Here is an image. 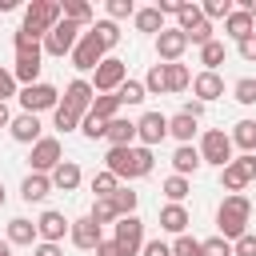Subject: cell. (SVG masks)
Here are the masks:
<instances>
[{"label": "cell", "mask_w": 256, "mask_h": 256, "mask_svg": "<svg viewBox=\"0 0 256 256\" xmlns=\"http://www.w3.org/2000/svg\"><path fill=\"white\" fill-rule=\"evenodd\" d=\"M152 164H156V156H152V148H144V144H132V148H108V156H104V168H108L120 184H124V180H140V176H148Z\"/></svg>", "instance_id": "1"}, {"label": "cell", "mask_w": 256, "mask_h": 256, "mask_svg": "<svg viewBox=\"0 0 256 256\" xmlns=\"http://www.w3.org/2000/svg\"><path fill=\"white\" fill-rule=\"evenodd\" d=\"M248 220H252V200L244 192H228L216 208V236L224 240H240L248 232Z\"/></svg>", "instance_id": "2"}, {"label": "cell", "mask_w": 256, "mask_h": 256, "mask_svg": "<svg viewBox=\"0 0 256 256\" xmlns=\"http://www.w3.org/2000/svg\"><path fill=\"white\" fill-rule=\"evenodd\" d=\"M60 24V0H32L28 8H24V32L28 36H36V40H44L52 28Z\"/></svg>", "instance_id": "3"}, {"label": "cell", "mask_w": 256, "mask_h": 256, "mask_svg": "<svg viewBox=\"0 0 256 256\" xmlns=\"http://www.w3.org/2000/svg\"><path fill=\"white\" fill-rule=\"evenodd\" d=\"M124 80H128V64H124L120 56H104V60L96 64V72H92L88 84H92L96 96H108V92H116Z\"/></svg>", "instance_id": "4"}, {"label": "cell", "mask_w": 256, "mask_h": 256, "mask_svg": "<svg viewBox=\"0 0 256 256\" xmlns=\"http://www.w3.org/2000/svg\"><path fill=\"white\" fill-rule=\"evenodd\" d=\"M16 100H20V108H24V112L40 116V112H52V108L60 104V88H56V84H48V80H40V84L20 88V92H16Z\"/></svg>", "instance_id": "5"}, {"label": "cell", "mask_w": 256, "mask_h": 256, "mask_svg": "<svg viewBox=\"0 0 256 256\" xmlns=\"http://www.w3.org/2000/svg\"><path fill=\"white\" fill-rule=\"evenodd\" d=\"M200 160L204 164H212V168H224V164H232V140H228V132L224 128H208V132H200Z\"/></svg>", "instance_id": "6"}, {"label": "cell", "mask_w": 256, "mask_h": 256, "mask_svg": "<svg viewBox=\"0 0 256 256\" xmlns=\"http://www.w3.org/2000/svg\"><path fill=\"white\" fill-rule=\"evenodd\" d=\"M80 32L84 28H76V24H68V20H60L44 40H40V48H44V56H56V60H64V56H72V48H76V40H80Z\"/></svg>", "instance_id": "7"}, {"label": "cell", "mask_w": 256, "mask_h": 256, "mask_svg": "<svg viewBox=\"0 0 256 256\" xmlns=\"http://www.w3.org/2000/svg\"><path fill=\"white\" fill-rule=\"evenodd\" d=\"M112 240L124 248V256H140V248H144V220L140 216H120L112 224Z\"/></svg>", "instance_id": "8"}, {"label": "cell", "mask_w": 256, "mask_h": 256, "mask_svg": "<svg viewBox=\"0 0 256 256\" xmlns=\"http://www.w3.org/2000/svg\"><path fill=\"white\" fill-rule=\"evenodd\" d=\"M64 160V144L56 140V136H40L36 144H32V152H28V164H32V172H52L56 164Z\"/></svg>", "instance_id": "9"}, {"label": "cell", "mask_w": 256, "mask_h": 256, "mask_svg": "<svg viewBox=\"0 0 256 256\" xmlns=\"http://www.w3.org/2000/svg\"><path fill=\"white\" fill-rule=\"evenodd\" d=\"M104 56H108V52L100 48V40H96L92 32H80V40H76V48H72L68 60H72L76 72H96V64H100Z\"/></svg>", "instance_id": "10"}, {"label": "cell", "mask_w": 256, "mask_h": 256, "mask_svg": "<svg viewBox=\"0 0 256 256\" xmlns=\"http://www.w3.org/2000/svg\"><path fill=\"white\" fill-rule=\"evenodd\" d=\"M68 228H72V220H68L64 212H56V208H44V212L36 216V236H40L44 244H60V240L68 236Z\"/></svg>", "instance_id": "11"}, {"label": "cell", "mask_w": 256, "mask_h": 256, "mask_svg": "<svg viewBox=\"0 0 256 256\" xmlns=\"http://www.w3.org/2000/svg\"><path fill=\"white\" fill-rule=\"evenodd\" d=\"M40 68H44V48H32V52H16V64H12V76L20 88L28 84H40Z\"/></svg>", "instance_id": "12"}, {"label": "cell", "mask_w": 256, "mask_h": 256, "mask_svg": "<svg viewBox=\"0 0 256 256\" xmlns=\"http://www.w3.org/2000/svg\"><path fill=\"white\" fill-rule=\"evenodd\" d=\"M92 100H96V92H92V84L84 80V76H76L68 88H64V96H60V104L68 108V112H76L80 120L88 116V108H92Z\"/></svg>", "instance_id": "13"}, {"label": "cell", "mask_w": 256, "mask_h": 256, "mask_svg": "<svg viewBox=\"0 0 256 256\" xmlns=\"http://www.w3.org/2000/svg\"><path fill=\"white\" fill-rule=\"evenodd\" d=\"M164 136H168V116H164V112H144V116L136 120V144L156 148Z\"/></svg>", "instance_id": "14"}, {"label": "cell", "mask_w": 256, "mask_h": 256, "mask_svg": "<svg viewBox=\"0 0 256 256\" xmlns=\"http://www.w3.org/2000/svg\"><path fill=\"white\" fill-rule=\"evenodd\" d=\"M68 240H72V248H80V252H96V244L104 240V228H100L92 216H80V220H72Z\"/></svg>", "instance_id": "15"}, {"label": "cell", "mask_w": 256, "mask_h": 256, "mask_svg": "<svg viewBox=\"0 0 256 256\" xmlns=\"http://www.w3.org/2000/svg\"><path fill=\"white\" fill-rule=\"evenodd\" d=\"M184 52H188V36H184L180 28H164V32L156 36V60H160V64H176Z\"/></svg>", "instance_id": "16"}, {"label": "cell", "mask_w": 256, "mask_h": 256, "mask_svg": "<svg viewBox=\"0 0 256 256\" xmlns=\"http://www.w3.org/2000/svg\"><path fill=\"white\" fill-rule=\"evenodd\" d=\"M8 136L16 140V144H36L40 136H44V124H40V116H32V112H20V116H12V124H8Z\"/></svg>", "instance_id": "17"}, {"label": "cell", "mask_w": 256, "mask_h": 256, "mask_svg": "<svg viewBox=\"0 0 256 256\" xmlns=\"http://www.w3.org/2000/svg\"><path fill=\"white\" fill-rule=\"evenodd\" d=\"M192 96H196L200 104L220 100V96H224V76H220V72H196V76H192Z\"/></svg>", "instance_id": "18"}, {"label": "cell", "mask_w": 256, "mask_h": 256, "mask_svg": "<svg viewBox=\"0 0 256 256\" xmlns=\"http://www.w3.org/2000/svg\"><path fill=\"white\" fill-rule=\"evenodd\" d=\"M48 180H52V192H76L80 180H84V172H80L76 160H60V164L48 172Z\"/></svg>", "instance_id": "19"}, {"label": "cell", "mask_w": 256, "mask_h": 256, "mask_svg": "<svg viewBox=\"0 0 256 256\" xmlns=\"http://www.w3.org/2000/svg\"><path fill=\"white\" fill-rule=\"evenodd\" d=\"M4 240L12 244V248H32L40 236H36V220H28V216H12L8 220V228H4Z\"/></svg>", "instance_id": "20"}, {"label": "cell", "mask_w": 256, "mask_h": 256, "mask_svg": "<svg viewBox=\"0 0 256 256\" xmlns=\"http://www.w3.org/2000/svg\"><path fill=\"white\" fill-rule=\"evenodd\" d=\"M104 140H108L112 148H132V144H136V120H128V116H112Z\"/></svg>", "instance_id": "21"}, {"label": "cell", "mask_w": 256, "mask_h": 256, "mask_svg": "<svg viewBox=\"0 0 256 256\" xmlns=\"http://www.w3.org/2000/svg\"><path fill=\"white\" fill-rule=\"evenodd\" d=\"M204 168V160H200V152H196V144H176V152H172V172L176 176H196Z\"/></svg>", "instance_id": "22"}, {"label": "cell", "mask_w": 256, "mask_h": 256, "mask_svg": "<svg viewBox=\"0 0 256 256\" xmlns=\"http://www.w3.org/2000/svg\"><path fill=\"white\" fill-rule=\"evenodd\" d=\"M48 192H52V180H48L44 172H28V176L20 180V200H24V204H44Z\"/></svg>", "instance_id": "23"}, {"label": "cell", "mask_w": 256, "mask_h": 256, "mask_svg": "<svg viewBox=\"0 0 256 256\" xmlns=\"http://www.w3.org/2000/svg\"><path fill=\"white\" fill-rule=\"evenodd\" d=\"M60 20H68V24H76V28H92L96 24V12H92V4H84V0H60Z\"/></svg>", "instance_id": "24"}, {"label": "cell", "mask_w": 256, "mask_h": 256, "mask_svg": "<svg viewBox=\"0 0 256 256\" xmlns=\"http://www.w3.org/2000/svg\"><path fill=\"white\" fill-rule=\"evenodd\" d=\"M188 224H192V216H188V208H184V204H164V208H160V232L184 236V232H188Z\"/></svg>", "instance_id": "25"}, {"label": "cell", "mask_w": 256, "mask_h": 256, "mask_svg": "<svg viewBox=\"0 0 256 256\" xmlns=\"http://www.w3.org/2000/svg\"><path fill=\"white\" fill-rule=\"evenodd\" d=\"M252 32H256V20H252L244 8H232V12H228V20H224V36L240 44V40H248Z\"/></svg>", "instance_id": "26"}, {"label": "cell", "mask_w": 256, "mask_h": 256, "mask_svg": "<svg viewBox=\"0 0 256 256\" xmlns=\"http://www.w3.org/2000/svg\"><path fill=\"white\" fill-rule=\"evenodd\" d=\"M232 148H240L244 156H256V120H236L232 132H228Z\"/></svg>", "instance_id": "27"}, {"label": "cell", "mask_w": 256, "mask_h": 256, "mask_svg": "<svg viewBox=\"0 0 256 256\" xmlns=\"http://www.w3.org/2000/svg\"><path fill=\"white\" fill-rule=\"evenodd\" d=\"M196 132H200V120H192V116H184V112L168 116V136H172L176 144H192Z\"/></svg>", "instance_id": "28"}, {"label": "cell", "mask_w": 256, "mask_h": 256, "mask_svg": "<svg viewBox=\"0 0 256 256\" xmlns=\"http://www.w3.org/2000/svg\"><path fill=\"white\" fill-rule=\"evenodd\" d=\"M160 192H164V200H168V204H184V196L192 192V180H184V176H176V172H172V176H164V180H160Z\"/></svg>", "instance_id": "29"}, {"label": "cell", "mask_w": 256, "mask_h": 256, "mask_svg": "<svg viewBox=\"0 0 256 256\" xmlns=\"http://www.w3.org/2000/svg\"><path fill=\"white\" fill-rule=\"evenodd\" d=\"M132 24H136V32H152V36H160V32H164V16L156 12V4H152V8H136Z\"/></svg>", "instance_id": "30"}, {"label": "cell", "mask_w": 256, "mask_h": 256, "mask_svg": "<svg viewBox=\"0 0 256 256\" xmlns=\"http://www.w3.org/2000/svg\"><path fill=\"white\" fill-rule=\"evenodd\" d=\"M108 200H112V208H116V216H136V204H140V192H132L128 184H120V188H116V192H112Z\"/></svg>", "instance_id": "31"}, {"label": "cell", "mask_w": 256, "mask_h": 256, "mask_svg": "<svg viewBox=\"0 0 256 256\" xmlns=\"http://www.w3.org/2000/svg\"><path fill=\"white\" fill-rule=\"evenodd\" d=\"M88 32L100 40V48H104V52H112V48L120 44V24H112V20H96Z\"/></svg>", "instance_id": "32"}, {"label": "cell", "mask_w": 256, "mask_h": 256, "mask_svg": "<svg viewBox=\"0 0 256 256\" xmlns=\"http://www.w3.org/2000/svg\"><path fill=\"white\" fill-rule=\"evenodd\" d=\"M164 80H168V92H184V88H192V72H188V64H164Z\"/></svg>", "instance_id": "33"}, {"label": "cell", "mask_w": 256, "mask_h": 256, "mask_svg": "<svg viewBox=\"0 0 256 256\" xmlns=\"http://www.w3.org/2000/svg\"><path fill=\"white\" fill-rule=\"evenodd\" d=\"M144 96H148V92H144V84H140V80H132V76H128V80L116 88L120 108H136V104H144Z\"/></svg>", "instance_id": "34"}, {"label": "cell", "mask_w": 256, "mask_h": 256, "mask_svg": "<svg viewBox=\"0 0 256 256\" xmlns=\"http://www.w3.org/2000/svg\"><path fill=\"white\" fill-rule=\"evenodd\" d=\"M88 116H96V120H112V116H120V100H116V92L96 96V100H92V108H88Z\"/></svg>", "instance_id": "35"}, {"label": "cell", "mask_w": 256, "mask_h": 256, "mask_svg": "<svg viewBox=\"0 0 256 256\" xmlns=\"http://www.w3.org/2000/svg\"><path fill=\"white\" fill-rule=\"evenodd\" d=\"M200 64H204V72H216L224 64V40H208L200 48Z\"/></svg>", "instance_id": "36"}, {"label": "cell", "mask_w": 256, "mask_h": 256, "mask_svg": "<svg viewBox=\"0 0 256 256\" xmlns=\"http://www.w3.org/2000/svg\"><path fill=\"white\" fill-rule=\"evenodd\" d=\"M220 184H224V192H244V188H248V176H244V172L236 168V160H232V164L220 168Z\"/></svg>", "instance_id": "37"}, {"label": "cell", "mask_w": 256, "mask_h": 256, "mask_svg": "<svg viewBox=\"0 0 256 256\" xmlns=\"http://www.w3.org/2000/svg\"><path fill=\"white\" fill-rule=\"evenodd\" d=\"M88 216H92V220H96L100 228H104V224H116V220H120L108 196H96V200H92V208H88Z\"/></svg>", "instance_id": "38"}, {"label": "cell", "mask_w": 256, "mask_h": 256, "mask_svg": "<svg viewBox=\"0 0 256 256\" xmlns=\"http://www.w3.org/2000/svg\"><path fill=\"white\" fill-rule=\"evenodd\" d=\"M140 84H144V92H148V96H164V92H168V80H164V64H152V68H148V76H144Z\"/></svg>", "instance_id": "39"}, {"label": "cell", "mask_w": 256, "mask_h": 256, "mask_svg": "<svg viewBox=\"0 0 256 256\" xmlns=\"http://www.w3.org/2000/svg\"><path fill=\"white\" fill-rule=\"evenodd\" d=\"M232 100H236V104H244V108H248V104H256V76H240V80L232 84Z\"/></svg>", "instance_id": "40"}, {"label": "cell", "mask_w": 256, "mask_h": 256, "mask_svg": "<svg viewBox=\"0 0 256 256\" xmlns=\"http://www.w3.org/2000/svg\"><path fill=\"white\" fill-rule=\"evenodd\" d=\"M200 20H204L200 4H180V12H176V28H180V32H192Z\"/></svg>", "instance_id": "41"}, {"label": "cell", "mask_w": 256, "mask_h": 256, "mask_svg": "<svg viewBox=\"0 0 256 256\" xmlns=\"http://www.w3.org/2000/svg\"><path fill=\"white\" fill-rule=\"evenodd\" d=\"M52 128H56V132H76V128H80V116L68 112L64 104H56V108H52Z\"/></svg>", "instance_id": "42"}, {"label": "cell", "mask_w": 256, "mask_h": 256, "mask_svg": "<svg viewBox=\"0 0 256 256\" xmlns=\"http://www.w3.org/2000/svg\"><path fill=\"white\" fill-rule=\"evenodd\" d=\"M128 16H136V4L132 0H108L104 4V20L116 24V20H128Z\"/></svg>", "instance_id": "43"}, {"label": "cell", "mask_w": 256, "mask_h": 256, "mask_svg": "<svg viewBox=\"0 0 256 256\" xmlns=\"http://www.w3.org/2000/svg\"><path fill=\"white\" fill-rule=\"evenodd\" d=\"M116 188H120V180H116L108 168H100V172L92 176V196H112Z\"/></svg>", "instance_id": "44"}, {"label": "cell", "mask_w": 256, "mask_h": 256, "mask_svg": "<svg viewBox=\"0 0 256 256\" xmlns=\"http://www.w3.org/2000/svg\"><path fill=\"white\" fill-rule=\"evenodd\" d=\"M200 12H204V20H208V24H212V20H228L232 0H204V4H200Z\"/></svg>", "instance_id": "45"}, {"label": "cell", "mask_w": 256, "mask_h": 256, "mask_svg": "<svg viewBox=\"0 0 256 256\" xmlns=\"http://www.w3.org/2000/svg\"><path fill=\"white\" fill-rule=\"evenodd\" d=\"M172 256H204V248H200V240H196V236H188V232H184V236H176V240H172Z\"/></svg>", "instance_id": "46"}, {"label": "cell", "mask_w": 256, "mask_h": 256, "mask_svg": "<svg viewBox=\"0 0 256 256\" xmlns=\"http://www.w3.org/2000/svg\"><path fill=\"white\" fill-rule=\"evenodd\" d=\"M184 36H188V44H196V48H204L208 40H216V28H212L208 20H200V24H196L192 32H184Z\"/></svg>", "instance_id": "47"}, {"label": "cell", "mask_w": 256, "mask_h": 256, "mask_svg": "<svg viewBox=\"0 0 256 256\" xmlns=\"http://www.w3.org/2000/svg\"><path fill=\"white\" fill-rule=\"evenodd\" d=\"M200 248H204V256H232V240H224V236H208V240H200Z\"/></svg>", "instance_id": "48"}, {"label": "cell", "mask_w": 256, "mask_h": 256, "mask_svg": "<svg viewBox=\"0 0 256 256\" xmlns=\"http://www.w3.org/2000/svg\"><path fill=\"white\" fill-rule=\"evenodd\" d=\"M16 92H20V84H16L12 68H4V64H0V104H8V100H12Z\"/></svg>", "instance_id": "49"}, {"label": "cell", "mask_w": 256, "mask_h": 256, "mask_svg": "<svg viewBox=\"0 0 256 256\" xmlns=\"http://www.w3.org/2000/svg\"><path fill=\"white\" fill-rule=\"evenodd\" d=\"M80 132H84L88 140H104V132H108V120H96V116H84V120H80Z\"/></svg>", "instance_id": "50"}, {"label": "cell", "mask_w": 256, "mask_h": 256, "mask_svg": "<svg viewBox=\"0 0 256 256\" xmlns=\"http://www.w3.org/2000/svg\"><path fill=\"white\" fill-rule=\"evenodd\" d=\"M232 256H256V232H244L240 240H232Z\"/></svg>", "instance_id": "51"}, {"label": "cell", "mask_w": 256, "mask_h": 256, "mask_svg": "<svg viewBox=\"0 0 256 256\" xmlns=\"http://www.w3.org/2000/svg\"><path fill=\"white\" fill-rule=\"evenodd\" d=\"M140 256H172V244L168 240H144Z\"/></svg>", "instance_id": "52"}, {"label": "cell", "mask_w": 256, "mask_h": 256, "mask_svg": "<svg viewBox=\"0 0 256 256\" xmlns=\"http://www.w3.org/2000/svg\"><path fill=\"white\" fill-rule=\"evenodd\" d=\"M12 44H16V52H32V48H40V40H36V36H28L24 28H16V36H12Z\"/></svg>", "instance_id": "53"}, {"label": "cell", "mask_w": 256, "mask_h": 256, "mask_svg": "<svg viewBox=\"0 0 256 256\" xmlns=\"http://www.w3.org/2000/svg\"><path fill=\"white\" fill-rule=\"evenodd\" d=\"M236 52H240V60H248V64H256V32H252L248 40H240V44H236Z\"/></svg>", "instance_id": "54"}, {"label": "cell", "mask_w": 256, "mask_h": 256, "mask_svg": "<svg viewBox=\"0 0 256 256\" xmlns=\"http://www.w3.org/2000/svg\"><path fill=\"white\" fill-rule=\"evenodd\" d=\"M96 256H124V248H120L112 236H104V240L96 244Z\"/></svg>", "instance_id": "55"}, {"label": "cell", "mask_w": 256, "mask_h": 256, "mask_svg": "<svg viewBox=\"0 0 256 256\" xmlns=\"http://www.w3.org/2000/svg\"><path fill=\"white\" fill-rule=\"evenodd\" d=\"M32 256H64V248H60V244H44V240H36V244H32Z\"/></svg>", "instance_id": "56"}, {"label": "cell", "mask_w": 256, "mask_h": 256, "mask_svg": "<svg viewBox=\"0 0 256 256\" xmlns=\"http://www.w3.org/2000/svg\"><path fill=\"white\" fill-rule=\"evenodd\" d=\"M180 112H184V116H192V120H200V116H204V104H200V100H188Z\"/></svg>", "instance_id": "57"}, {"label": "cell", "mask_w": 256, "mask_h": 256, "mask_svg": "<svg viewBox=\"0 0 256 256\" xmlns=\"http://www.w3.org/2000/svg\"><path fill=\"white\" fill-rule=\"evenodd\" d=\"M12 124V112H8V104H0V128H8Z\"/></svg>", "instance_id": "58"}, {"label": "cell", "mask_w": 256, "mask_h": 256, "mask_svg": "<svg viewBox=\"0 0 256 256\" xmlns=\"http://www.w3.org/2000/svg\"><path fill=\"white\" fill-rule=\"evenodd\" d=\"M240 8H244V12H248V16H252V20H256V0H244V4H240Z\"/></svg>", "instance_id": "59"}, {"label": "cell", "mask_w": 256, "mask_h": 256, "mask_svg": "<svg viewBox=\"0 0 256 256\" xmlns=\"http://www.w3.org/2000/svg\"><path fill=\"white\" fill-rule=\"evenodd\" d=\"M0 256H12V244L8 240H0Z\"/></svg>", "instance_id": "60"}, {"label": "cell", "mask_w": 256, "mask_h": 256, "mask_svg": "<svg viewBox=\"0 0 256 256\" xmlns=\"http://www.w3.org/2000/svg\"><path fill=\"white\" fill-rule=\"evenodd\" d=\"M4 200H8V192H4V180H0V208H4Z\"/></svg>", "instance_id": "61"}]
</instances>
